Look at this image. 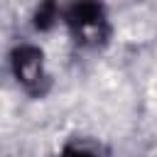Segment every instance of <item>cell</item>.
<instances>
[{
    "mask_svg": "<svg viewBox=\"0 0 157 157\" xmlns=\"http://www.w3.org/2000/svg\"><path fill=\"white\" fill-rule=\"evenodd\" d=\"M64 22L78 47L98 49L110 39V22L101 0H74L64 10Z\"/></svg>",
    "mask_w": 157,
    "mask_h": 157,
    "instance_id": "1",
    "label": "cell"
},
{
    "mask_svg": "<svg viewBox=\"0 0 157 157\" xmlns=\"http://www.w3.org/2000/svg\"><path fill=\"white\" fill-rule=\"evenodd\" d=\"M10 69L15 81L32 98H44L52 88V76L44 66V52L34 44H20L10 54Z\"/></svg>",
    "mask_w": 157,
    "mask_h": 157,
    "instance_id": "2",
    "label": "cell"
},
{
    "mask_svg": "<svg viewBox=\"0 0 157 157\" xmlns=\"http://www.w3.org/2000/svg\"><path fill=\"white\" fill-rule=\"evenodd\" d=\"M59 17H61V10H59L56 0H42L37 12H34V27L39 32H47V29H52L56 25Z\"/></svg>",
    "mask_w": 157,
    "mask_h": 157,
    "instance_id": "3",
    "label": "cell"
},
{
    "mask_svg": "<svg viewBox=\"0 0 157 157\" xmlns=\"http://www.w3.org/2000/svg\"><path fill=\"white\" fill-rule=\"evenodd\" d=\"M56 157H103L98 147L88 145V142H69Z\"/></svg>",
    "mask_w": 157,
    "mask_h": 157,
    "instance_id": "4",
    "label": "cell"
}]
</instances>
